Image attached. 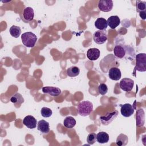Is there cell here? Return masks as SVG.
<instances>
[{"label": "cell", "instance_id": "obj_1", "mask_svg": "<svg viewBox=\"0 0 146 146\" xmlns=\"http://www.w3.org/2000/svg\"><path fill=\"white\" fill-rule=\"evenodd\" d=\"M21 40L23 44L26 47H33L37 40L36 35L31 31L24 33L21 35Z\"/></svg>", "mask_w": 146, "mask_h": 146}, {"label": "cell", "instance_id": "obj_2", "mask_svg": "<svg viewBox=\"0 0 146 146\" xmlns=\"http://www.w3.org/2000/svg\"><path fill=\"white\" fill-rule=\"evenodd\" d=\"M78 113L82 116H88L93 111V104L90 101H82L78 105Z\"/></svg>", "mask_w": 146, "mask_h": 146}, {"label": "cell", "instance_id": "obj_3", "mask_svg": "<svg viewBox=\"0 0 146 146\" xmlns=\"http://www.w3.org/2000/svg\"><path fill=\"white\" fill-rule=\"evenodd\" d=\"M136 58V69L140 72H145L146 71V54L145 53L138 54Z\"/></svg>", "mask_w": 146, "mask_h": 146}, {"label": "cell", "instance_id": "obj_4", "mask_svg": "<svg viewBox=\"0 0 146 146\" xmlns=\"http://www.w3.org/2000/svg\"><path fill=\"white\" fill-rule=\"evenodd\" d=\"M118 115V111L114 110L112 111L107 112L105 115L100 116V120L101 123L104 125H107L110 124L113 120H114Z\"/></svg>", "mask_w": 146, "mask_h": 146}, {"label": "cell", "instance_id": "obj_5", "mask_svg": "<svg viewBox=\"0 0 146 146\" xmlns=\"http://www.w3.org/2000/svg\"><path fill=\"white\" fill-rule=\"evenodd\" d=\"M93 39L94 42L98 44L104 43L107 40V34L104 31L98 30L95 32L93 35Z\"/></svg>", "mask_w": 146, "mask_h": 146}, {"label": "cell", "instance_id": "obj_6", "mask_svg": "<svg viewBox=\"0 0 146 146\" xmlns=\"http://www.w3.org/2000/svg\"><path fill=\"white\" fill-rule=\"evenodd\" d=\"M134 85V81L128 78H125L122 79L120 83H119V86L120 88L126 92L130 91L132 90L133 87Z\"/></svg>", "mask_w": 146, "mask_h": 146}, {"label": "cell", "instance_id": "obj_7", "mask_svg": "<svg viewBox=\"0 0 146 146\" xmlns=\"http://www.w3.org/2000/svg\"><path fill=\"white\" fill-rule=\"evenodd\" d=\"M113 1L111 0H100L98 2L99 9L103 12H109L113 7Z\"/></svg>", "mask_w": 146, "mask_h": 146}, {"label": "cell", "instance_id": "obj_8", "mask_svg": "<svg viewBox=\"0 0 146 146\" xmlns=\"http://www.w3.org/2000/svg\"><path fill=\"white\" fill-rule=\"evenodd\" d=\"M120 106L121 107L120 109V112L122 116L128 117L131 116L134 112V108L133 106L129 104V103H125L124 104H120Z\"/></svg>", "mask_w": 146, "mask_h": 146}, {"label": "cell", "instance_id": "obj_9", "mask_svg": "<svg viewBox=\"0 0 146 146\" xmlns=\"http://www.w3.org/2000/svg\"><path fill=\"white\" fill-rule=\"evenodd\" d=\"M42 91L44 94H48L51 96L56 97L60 95L61 90L56 87L52 86H45L42 88Z\"/></svg>", "mask_w": 146, "mask_h": 146}, {"label": "cell", "instance_id": "obj_10", "mask_svg": "<svg viewBox=\"0 0 146 146\" xmlns=\"http://www.w3.org/2000/svg\"><path fill=\"white\" fill-rule=\"evenodd\" d=\"M23 123L28 128L34 129L36 127L37 121L34 116L31 115H27L23 119Z\"/></svg>", "mask_w": 146, "mask_h": 146}, {"label": "cell", "instance_id": "obj_11", "mask_svg": "<svg viewBox=\"0 0 146 146\" xmlns=\"http://www.w3.org/2000/svg\"><path fill=\"white\" fill-rule=\"evenodd\" d=\"M108 76L110 79L113 80H119L121 76V73L119 68L117 67H111L108 71Z\"/></svg>", "mask_w": 146, "mask_h": 146}, {"label": "cell", "instance_id": "obj_12", "mask_svg": "<svg viewBox=\"0 0 146 146\" xmlns=\"http://www.w3.org/2000/svg\"><path fill=\"white\" fill-rule=\"evenodd\" d=\"M37 129L42 133L47 134L50 131L49 123L44 120H39L37 123Z\"/></svg>", "mask_w": 146, "mask_h": 146}, {"label": "cell", "instance_id": "obj_13", "mask_svg": "<svg viewBox=\"0 0 146 146\" xmlns=\"http://www.w3.org/2000/svg\"><path fill=\"white\" fill-rule=\"evenodd\" d=\"M100 55V50L96 48H91L88 50L87 52V56L90 60H97Z\"/></svg>", "mask_w": 146, "mask_h": 146}, {"label": "cell", "instance_id": "obj_14", "mask_svg": "<svg viewBox=\"0 0 146 146\" xmlns=\"http://www.w3.org/2000/svg\"><path fill=\"white\" fill-rule=\"evenodd\" d=\"M108 26L111 29H115L120 23V19L117 15H112L107 20Z\"/></svg>", "mask_w": 146, "mask_h": 146}, {"label": "cell", "instance_id": "obj_15", "mask_svg": "<svg viewBox=\"0 0 146 146\" xmlns=\"http://www.w3.org/2000/svg\"><path fill=\"white\" fill-rule=\"evenodd\" d=\"M10 102H12L16 108H19L24 102V99L22 95L18 92L15 93L10 98Z\"/></svg>", "mask_w": 146, "mask_h": 146}, {"label": "cell", "instance_id": "obj_16", "mask_svg": "<svg viewBox=\"0 0 146 146\" xmlns=\"http://www.w3.org/2000/svg\"><path fill=\"white\" fill-rule=\"evenodd\" d=\"M145 123V113L143 109H139L136 113V125L137 127H143Z\"/></svg>", "mask_w": 146, "mask_h": 146}, {"label": "cell", "instance_id": "obj_17", "mask_svg": "<svg viewBox=\"0 0 146 146\" xmlns=\"http://www.w3.org/2000/svg\"><path fill=\"white\" fill-rule=\"evenodd\" d=\"M95 26L96 29L99 30L104 31L106 30L108 25L107 22V20L104 18H98L95 22Z\"/></svg>", "mask_w": 146, "mask_h": 146}, {"label": "cell", "instance_id": "obj_18", "mask_svg": "<svg viewBox=\"0 0 146 146\" xmlns=\"http://www.w3.org/2000/svg\"><path fill=\"white\" fill-rule=\"evenodd\" d=\"M113 53L115 56L121 59L125 56L126 50L124 47L121 45H116L113 48Z\"/></svg>", "mask_w": 146, "mask_h": 146}, {"label": "cell", "instance_id": "obj_19", "mask_svg": "<svg viewBox=\"0 0 146 146\" xmlns=\"http://www.w3.org/2000/svg\"><path fill=\"white\" fill-rule=\"evenodd\" d=\"M23 17L25 20L27 21H31L34 19V10L31 7H27L23 10Z\"/></svg>", "mask_w": 146, "mask_h": 146}, {"label": "cell", "instance_id": "obj_20", "mask_svg": "<svg viewBox=\"0 0 146 146\" xmlns=\"http://www.w3.org/2000/svg\"><path fill=\"white\" fill-rule=\"evenodd\" d=\"M109 135L105 132H99L96 134V141L100 144H104L108 143L109 141Z\"/></svg>", "mask_w": 146, "mask_h": 146}, {"label": "cell", "instance_id": "obj_21", "mask_svg": "<svg viewBox=\"0 0 146 146\" xmlns=\"http://www.w3.org/2000/svg\"><path fill=\"white\" fill-rule=\"evenodd\" d=\"M76 123L75 119L72 116H67L63 120V125L65 127L71 129L74 128Z\"/></svg>", "mask_w": 146, "mask_h": 146}, {"label": "cell", "instance_id": "obj_22", "mask_svg": "<svg viewBox=\"0 0 146 146\" xmlns=\"http://www.w3.org/2000/svg\"><path fill=\"white\" fill-rule=\"evenodd\" d=\"M128 142V137L127 135L120 133L117 137L116 144L119 146H125Z\"/></svg>", "mask_w": 146, "mask_h": 146}, {"label": "cell", "instance_id": "obj_23", "mask_svg": "<svg viewBox=\"0 0 146 146\" xmlns=\"http://www.w3.org/2000/svg\"><path fill=\"white\" fill-rule=\"evenodd\" d=\"M66 73L67 75L70 77H75L79 74L80 70L78 67L72 66L67 68Z\"/></svg>", "mask_w": 146, "mask_h": 146}, {"label": "cell", "instance_id": "obj_24", "mask_svg": "<svg viewBox=\"0 0 146 146\" xmlns=\"http://www.w3.org/2000/svg\"><path fill=\"white\" fill-rule=\"evenodd\" d=\"M10 35L14 38H18L21 34V29L19 26L13 25L9 30Z\"/></svg>", "mask_w": 146, "mask_h": 146}, {"label": "cell", "instance_id": "obj_25", "mask_svg": "<svg viewBox=\"0 0 146 146\" xmlns=\"http://www.w3.org/2000/svg\"><path fill=\"white\" fill-rule=\"evenodd\" d=\"M136 11L138 13L146 11V2L142 1H137Z\"/></svg>", "mask_w": 146, "mask_h": 146}, {"label": "cell", "instance_id": "obj_26", "mask_svg": "<svg viewBox=\"0 0 146 146\" xmlns=\"http://www.w3.org/2000/svg\"><path fill=\"white\" fill-rule=\"evenodd\" d=\"M40 113L41 115L44 117H49L52 115V111L50 108L44 107L42 108L40 110Z\"/></svg>", "mask_w": 146, "mask_h": 146}, {"label": "cell", "instance_id": "obj_27", "mask_svg": "<svg viewBox=\"0 0 146 146\" xmlns=\"http://www.w3.org/2000/svg\"><path fill=\"white\" fill-rule=\"evenodd\" d=\"M96 140V134L95 133H91L88 134L87 137V142L88 145L94 144Z\"/></svg>", "mask_w": 146, "mask_h": 146}, {"label": "cell", "instance_id": "obj_28", "mask_svg": "<svg viewBox=\"0 0 146 146\" xmlns=\"http://www.w3.org/2000/svg\"><path fill=\"white\" fill-rule=\"evenodd\" d=\"M98 91L102 95H106L108 92L107 86L104 83H100L98 86Z\"/></svg>", "mask_w": 146, "mask_h": 146}, {"label": "cell", "instance_id": "obj_29", "mask_svg": "<svg viewBox=\"0 0 146 146\" xmlns=\"http://www.w3.org/2000/svg\"><path fill=\"white\" fill-rule=\"evenodd\" d=\"M139 13V16L140 17L143 19L145 20L146 18V11H142V12H140Z\"/></svg>", "mask_w": 146, "mask_h": 146}]
</instances>
